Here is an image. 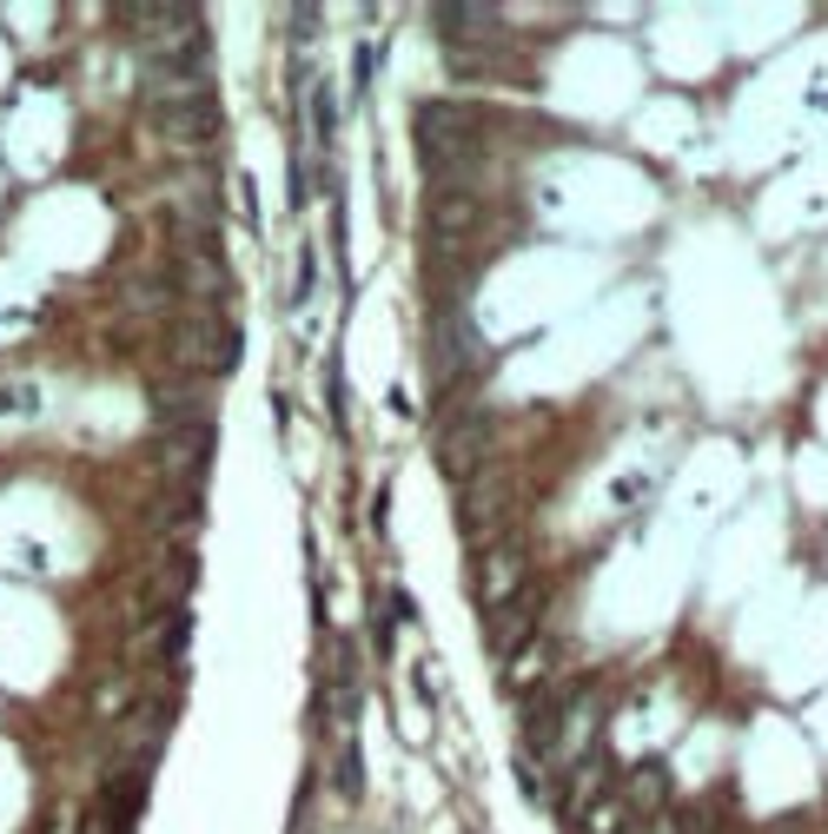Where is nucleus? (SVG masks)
Listing matches in <instances>:
<instances>
[{
    "instance_id": "4",
    "label": "nucleus",
    "mask_w": 828,
    "mask_h": 834,
    "mask_svg": "<svg viewBox=\"0 0 828 834\" xmlns=\"http://www.w3.org/2000/svg\"><path fill=\"white\" fill-rule=\"evenodd\" d=\"M172 345H179V358H186V365H199V371H212V378L239 365V331H232V325H219V318H212V325H186Z\"/></svg>"
},
{
    "instance_id": "10",
    "label": "nucleus",
    "mask_w": 828,
    "mask_h": 834,
    "mask_svg": "<svg viewBox=\"0 0 828 834\" xmlns=\"http://www.w3.org/2000/svg\"><path fill=\"white\" fill-rule=\"evenodd\" d=\"M551 663H557V643H551V636H531L517 656H504V689H531V683H544Z\"/></svg>"
},
{
    "instance_id": "1",
    "label": "nucleus",
    "mask_w": 828,
    "mask_h": 834,
    "mask_svg": "<svg viewBox=\"0 0 828 834\" xmlns=\"http://www.w3.org/2000/svg\"><path fill=\"white\" fill-rule=\"evenodd\" d=\"M471 139H478V113H464V106H451V99H425V106H418V152H425L431 172L464 166Z\"/></svg>"
},
{
    "instance_id": "8",
    "label": "nucleus",
    "mask_w": 828,
    "mask_h": 834,
    "mask_svg": "<svg viewBox=\"0 0 828 834\" xmlns=\"http://www.w3.org/2000/svg\"><path fill=\"white\" fill-rule=\"evenodd\" d=\"M564 709H570V696H557V689H544L531 709H524V742H531V756H544V762H557V736H564Z\"/></svg>"
},
{
    "instance_id": "3",
    "label": "nucleus",
    "mask_w": 828,
    "mask_h": 834,
    "mask_svg": "<svg viewBox=\"0 0 828 834\" xmlns=\"http://www.w3.org/2000/svg\"><path fill=\"white\" fill-rule=\"evenodd\" d=\"M544 603H551V597H544L537 583H531V590H517L511 603H497V610H491V650H497V656H517V650L531 643V630H537Z\"/></svg>"
},
{
    "instance_id": "13",
    "label": "nucleus",
    "mask_w": 828,
    "mask_h": 834,
    "mask_svg": "<svg viewBox=\"0 0 828 834\" xmlns=\"http://www.w3.org/2000/svg\"><path fill=\"white\" fill-rule=\"evenodd\" d=\"M617 828H630L623 795H597V802H590V815H584V834H617Z\"/></svg>"
},
{
    "instance_id": "7",
    "label": "nucleus",
    "mask_w": 828,
    "mask_h": 834,
    "mask_svg": "<svg viewBox=\"0 0 828 834\" xmlns=\"http://www.w3.org/2000/svg\"><path fill=\"white\" fill-rule=\"evenodd\" d=\"M504 510H511V484L471 477V484H464V504H458V524H464V537H491V530L504 524Z\"/></svg>"
},
{
    "instance_id": "14",
    "label": "nucleus",
    "mask_w": 828,
    "mask_h": 834,
    "mask_svg": "<svg viewBox=\"0 0 828 834\" xmlns=\"http://www.w3.org/2000/svg\"><path fill=\"white\" fill-rule=\"evenodd\" d=\"M431 219H438V232H444V239H458V232L471 225V205H464L458 192H438V199H431Z\"/></svg>"
},
{
    "instance_id": "5",
    "label": "nucleus",
    "mask_w": 828,
    "mask_h": 834,
    "mask_svg": "<svg viewBox=\"0 0 828 834\" xmlns=\"http://www.w3.org/2000/svg\"><path fill=\"white\" fill-rule=\"evenodd\" d=\"M431 13H438V33H444L451 46H464V53L504 40V13H497V7H431Z\"/></svg>"
},
{
    "instance_id": "9",
    "label": "nucleus",
    "mask_w": 828,
    "mask_h": 834,
    "mask_svg": "<svg viewBox=\"0 0 828 834\" xmlns=\"http://www.w3.org/2000/svg\"><path fill=\"white\" fill-rule=\"evenodd\" d=\"M617 795H623V809H630V815L657 822V815H663V802H670V775H663V762H643V769H630V782H623Z\"/></svg>"
},
{
    "instance_id": "6",
    "label": "nucleus",
    "mask_w": 828,
    "mask_h": 834,
    "mask_svg": "<svg viewBox=\"0 0 828 834\" xmlns=\"http://www.w3.org/2000/svg\"><path fill=\"white\" fill-rule=\"evenodd\" d=\"M517 583H524V543H484V563H478V597H484V610L511 603Z\"/></svg>"
},
{
    "instance_id": "15",
    "label": "nucleus",
    "mask_w": 828,
    "mask_h": 834,
    "mask_svg": "<svg viewBox=\"0 0 828 834\" xmlns=\"http://www.w3.org/2000/svg\"><path fill=\"white\" fill-rule=\"evenodd\" d=\"M630 834H670V828H663V822H643V828H630Z\"/></svg>"
},
{
    "instance_id": "2",
    "label": "nucleus",
    "mask_w": 828,
    "mask_h": 834,
    "mask_svg": "<svg viewBox=\"0 0 828 834\" xmlns=\"http://www.w3.org/2000/svg\"><path fill=\"white\" fill-rule=\"evenodd\" d=\"M484 451H491V418H484V411H464V418H451V431H444V444H438V464H444L451 484H471L478 464H484Z\"/></svg>"
},
{
    "instance_id": "11",
    "label": "nucleus",
    "mask_w": 828,
    "mask_h": 834,
    "mask_svg": "<svg viewBox=\"0 0 828 834\" xmlns=\"http://www.w3.org/2000/svg\"><path fill=\"white\" fill-rule=\"evenodd\" d=\"M458 358H464V365H478V358H484V345H478L471 318H444V325H438V371L451 378V371H458Z\"/></svg>"
},
{
    "instance_id": "12",
    "label": "nucleus",
    "mask_w": 828,
    "mask_h": 834,
    "mask_svg": "<svg viewBox=\"0 0 828 834\" xmlns=\"http://www.w3.org/2000/svg\"><path fill=\"white\" fill-rule=\"evenodd\" d=\"M604 782H610V762H604V749H590V756L577 762V782H570V809H590V802L604 795Z\"/></svg>"
}]
</instances>
